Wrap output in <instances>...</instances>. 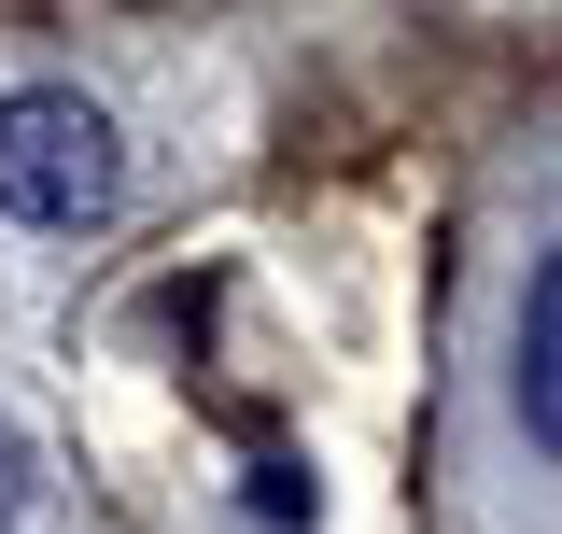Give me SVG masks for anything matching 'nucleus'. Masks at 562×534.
<instances>
[{"instance_id": "2", "label": "nucleus", "mask_w": 562, "mask_h": 534, "mask_svg": "<svg viewBox=\"0 0 562 534\" xmlns=\"http://www.w3.org/2000/svg\"><path fill=\"white\" fill-rule=\"evenodd\" d=\"M520 436L562 450V254L535 267V296H520Z\"/></svg>"}, {"instance_id": "3", "label": "nucleus", "mask_w": 562, "mask_h": 534, "mask_svg": "<svg viewBox=\"0 0 562 534\" xmlns=\"http://www.w3.org/2000/svg\"><path fill=\"white\" fill-rule=\"evenodd\" d=\"M14 492H29V450H14V422H0V521H14Z\"/></svg>"}, {"instance_id": "1", "label": "nucleus", "mask_w": 562, "mask_h": 534, "mask_svg": "<svg viewBox=\"0 0 562 534\" xmlns=\"http://www.w3.org/2000/svg\"><path fill=\"white\" fill-rule=\"evenodd\" d=\"M113 198H127L113 113L70 99V85H14V99H0V211H14V225H99Z\"/></svg>"}]
</instances>
